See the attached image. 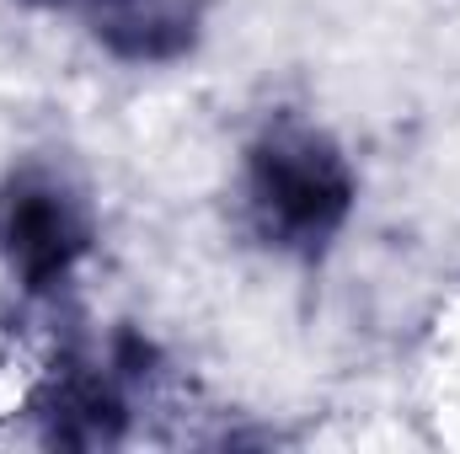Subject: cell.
Returning <instances> with one entry per match:
<instances>
[{
    "instance_id": "cell-4",
    "label": "cell",
    "mask_w": 460,
    "mask_h": 454,
    "mask_svg": "<svg viewBox=\"0 0 460 454\" xmlns=\"http://www.w3.org/2000/svg\"><path fill=\"white\" fill-rule=\"evenodd\" d=\"M38 412L49 417V439L54 444H113L123 428V396L108 374H86L70 369L59 374L43 396Z\"/></svg>"
},
{
    "instance_id": "cell-1",
    "label": "cell",
    "mask_w": 460,
    "mask_h": 454,
    "mask_svg": "<svg viewBox=\"0 0 460 454\" xmlns=\"http://www.w3.org/2000/svg\"><path fill=\"white\" fill-rule=\"evenodd\" d=\"M358 204V177L343 144L305 118H268L241 161V209L262 246L295 262L332 251Z\"/></svg>"
},
{
    "instance_id": "cell-2",
    "label": "cell",
    "mask_w": 460,
    "mask_h": 454,
    "mask_svg": "<svg viewBox=\"0 0 460 454\" xmlns=\"http://www.w3.org/2000/svg\"><path fill=\"white\" fill-rule=\"evenodd\" d=\"M97 209L75 171L49 155H27L0 182V262L27 294H49L70 284V273L92 257Z\"/></svg>"
},
{
    "instance_id": "cell-5",
    "label": "cell",
    "mask_w": 460,
    "mask_h": 454,
    "mask_svg": "<svg viewBox=\"0 0 460 454\" xmlns=\"http://www.w3.org/2000/svg\"><path fill=\"white\" fill-rule=\"evenodd\" d=\"M27 5H38V11H81V0H27Z\"/></svg>"
},
{
    "instance_id": "cell-3",
    "label": "cell",
    "mask_w": 460,
    "mask_h": 454,
    "mask_svg": "<svg viewBox=\"0 0 460 454\" xmlns=\"http://www.w3.org/2000/svg\"><path fill=\"white\" fill-rule=\"evenodd\" d=\"M92 38L123 65H177L199 43V0H81Z\"/></svg>"
}]
</instances>
